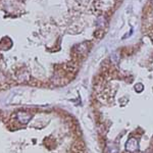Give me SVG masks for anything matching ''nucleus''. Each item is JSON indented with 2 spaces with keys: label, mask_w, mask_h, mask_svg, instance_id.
Masks as SVG:
<instances>
[{
  "label": "nucleus",
  "mask_w": 153,
  "mask_h": 153,
  "mask_svg": "<svg viewBox=\"0 0 153 153\" xmlns=\"http://www.w3.org/2000/svg\"><path fill=\"white\" fill-rule=\"evenodd\" d=\"M126 149L129 152H136L139 150V143L136 138H131L126 144Z\"/></svg>",
  "instance_id": "obj_1"
},
{
  "label": "nucleus",
  "mask_w": 153,
  "mask_h": 153,
  "mask_svg": "<svg viewBox=\"0 0 153 153\" xmlns=\"http://www.w3.org/2000/svg\"><path fill=\"white\" fill-rule=\"evenodd\" d=\"M135 90L137 91V92H141V91L143 90V85L142 84H138V85L135 87Z\"/></svg>",
  "instance_id": "obj_2"
}]
</instances>
